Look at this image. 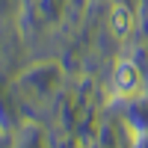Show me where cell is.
<instances>
[{
    "label": "cell",
    "mask_w": 148,
    "mask_h": 148,
    "mask_svg": "<svg viewBox=\"0 0 148 148\" xmlns=\"http://www.w3.org/2000/svg\"><path fill=\"white\" fill-rule=\"evenodd\" d=\"M113 86H116V92H119L121 98L136 95L139 86H142V74H139V68L133 65V62H119V68H116V74H113Z\"/></svg>",
    "instance_id": "obj_1"
},
{
    "label": "cell",
    "mask_w": 148,
    "mask_h": 148,
    "mask_svg": "<svg viewBox=\"0 0 148 148\" xmlns=\"http://www.w3.org/2000/svg\"><path fill=\"white\" fill-rule=\"evenodd\" d=\"M110 30H113L116 39H127V36H130V30H133V15H130L127 6H121V3L113 6V12H110Z\"/></svg>",
    "instance_id": "obj_2"
}]
</instances>
